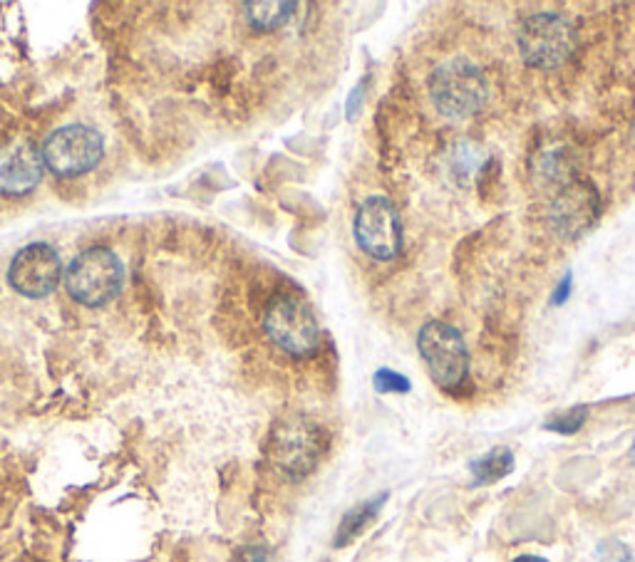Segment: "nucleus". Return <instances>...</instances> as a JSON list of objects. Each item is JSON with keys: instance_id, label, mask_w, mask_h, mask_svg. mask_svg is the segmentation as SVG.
<instances>
[{"instance_id": "obj_1", "label": "nucleus", "mask_w": 635, "mask_h": 562, "mask_svg": "<svg viewBox=\"0 0 635 562\" xmlns=\"http://www.w3.org/2000/svg\"><path fill=\"white\" fill-rule=\"evenodd\" d=\"M330 451L324 424L303 414H286L273 422L267 436V459L288 481H303L318 469Z\"/></svg>"}, {"instance_id": "obj_2", "label": "nucleus", "mask_w": 635, "mask_h": 562, "mask_svg": "<svg viewBox=\"0 0 635 562\" xmlns=\"http://www.w3.org/2000/svg\"><path fill=\"white\" fill-rule=\"evenodd\" d=\"M417 349L428 367L432 382L444 394H460L469 382V349L462 332L444 320L424 322L417 332Z\"/></svg>"}, {"instance_id": "obj_3", "label": "nucleus", "mask_w": 635, "mask_h": 562, "mask_svg": "<svg viewBox=\"0 0 635 562\" xmlns=\"http://www.w3.org/2000/svg\"><path fill=\"white\" fill-rule=\"evenodd\" d=\"M430 98L444 117L467 119L487 107L489 82L467 57H454L432 72Z\"/></svg>"}, {"instance_id": "obj_4", "label": "nucleus", "mask_w": 635, "mask_h": 562, "mask_svg": "<svg viewBox=\"0 0 635 562\" xmlns=\"http://www.w3.org/2000/svg\"><path fill=\"white\" fill-rule=\"evenodd\" d=\"M576 27L571 18L558 11H542L529 15L519 27L517 45L529 68L556 70L571 60L576 53Z\"/></svg>"}, {"instance_id": "obj_5", "label": "nucleus", "mask_w": 635, "mask_h": 562, "mask_svg": "<svg viewBox=\"0 0 635 562\" xmlns=\"http://www.w3.org/2000/svg\"><path fill=\"white\" fill-rule=\"evenodd\" d=\"M263 330L281 352L308 359L320 347V328L310 305L293 293H276L263 312Z\"/></svg>"}, {"instance_id": "obj_6", "label": "nucleus", "mask_w": 635, "mask_h": 562, "mask_svg": "<svg viewBox=\"0 0 635 562\" xmlns=\"http://www.w3.org/2000/svg\"><path fill=\"white\" fill-rule=\"evenodd\" d=\"M122 280H125L122 261L110 248L100 245L75 255L65 271V288L70 298L84 308H102L115 300L122 290Z\"/></svg>"}, {"instance_id": "obj_7", "label": "nucleus", "mask_w": 635, "mask_h": 562, "mask_svg": "<svg viewBox=\"0 0 635 562\" xmlns=\"http://www.w3.org/2000/svg\"><path fill=\"white\" fill-rule=\"evenodd\" d=\"M353 236L360 251L370 259L390 263L405 248L402 218L387 196H367L355 211Z\"/></svg>"}, {"instance_id": "obj_8", "label": "nucleus", "mask_w": 635, "mask_h": 562, "mask_svg": "<svg viewBox=\"0 0 635 562\" xmlns=\"http://www.w3.org/2000/svg\"><path fill=\"white\" fill-rule=\"evenodd\" d=\"M45 167L63 179H75L92 171L100 164L104 141L100 131L84 124H68L55 129L43 145Z\"/></svg>"}, {"instance_id": "obj_9", "label": "nucleus", "mask_w": 635, "mask_h": 562, "mask_svg": "<svg viewBox=\"0 0 635 562\" xmlns=\"http://www.w3.org/2000/svg\"><path fill=\"white\" fill-rule=\"evenodd\" d=\"M63 275L65 268L58 251L47 243H31L21 253H15L11 268H8V283L23 298L37 300L58 288Z\"/></svg>"}, {"instance_id": "obj_10", "label": "nucleus", "mask_w": 635, "mask_h": 562, "mask_svg": "<svg viewBox=\"0 0 635 562\" xmlns=\"http://www.w3.org/2000/svg\"><path fill=\"white\" fill-rule=\"evenodd\" d=\"M601 196L589 181H566L548 206V223L562 238H578L599 221Z\"/></svg>"}, {"instance_id": "obj_11", "label": "nucleus", "mask_w": 635, "mask_h": 562, "mask_svg": "<svg viewBox=\"0 0 635 562\" xmlns=\"http://www.w3.org/2000/svg\"><path fill=\"white\" fill-rule=\"evenodd\" d=\"M45 171L43 151L31 139H18L0 149V194L25 196L41 184Z\"/></svg>"}, {"instance_id": "obj_12", "label": "nucleus", "mask_w": 635, "mask_h": 562, "mask_svg": "<svg viewBox=\"0 0 635 562\" xmlns=\"http://www.w3.org/2000/svg\"><path fill=\"white\" fill-rule=\"evenodd\" d=\"M387 495L385 491L383 493H377L373 495V498H367L363 503H358V506L350 508L343 520H340V526L336 530V536H333V548L340 550V548H348V546H353V542L363 536V532L367 530L370 523H373L377 516H381V511L383 506L387 503Z\"/></svg>"}, {"instance_id": "obj_13", "label": "nucleus", "mask_w": 635, "mask_h": 562, "mask_svg": "<svg viewBox=\"0 0 635 562\" xmlns=\"http://www.w3.org/2000/svg\"><path fill=\"white\" fill-rule=\"evenodd\" d=\"M296 8L298 3H288V0H251L243 5V11L256 33H273L291 21Z\"/></svg>"}, {"instance_id": "obj_14", "label": "nucleus", "mask_w": 635, "mask_h": 562, "mask_svg": "<svg viewBox=\"0 0 635 562\" xmlns=\"http://www.w3.org/2000/svg\"><path fill=\"white\" fill-rule=\"evenodd\" d=\"M517 459L514 451L507 449V446H495V449L487 451L479 459L469 461V473H472V489H479V485H491L499 483L501 479L514 471Z\"/></svg>"}, {"instance_id": "obj_15", "label": "nucleus", "mask_w": 635, "mask_h": 562, "mask_svg": "<svg viewBox=\"0 0 635 562\" xmlns=\"http://www.w3.org/2000/svg\"><path fill=\"white\" fill-rule=\"evenodd\" d=\"M452 176L460 181V184H469V179L477 174V171L485 169V157H481V149H477L472 141H460L457 147L452 149Z\"/></svg>"}, {"instance_id": "obj_16", "label": "nucleus", "mask_w": 635, "mask_h": 562, "mask_svg": "<svg viewBox=\"0 0 635 562\" xmlns=\"http://www.w3.org/2000/svg\"><path fill=\"white\" fill-rule=\"evenodd\" d=\"M589 414H591L589 406L576 404L571 409H566V412H558L552 418H546L544 428H546V432H552V434L576 436L583 428V424L589 422Z\"/></svg>"}, {"instance_id": "obj_17", "label": "nucleus", "mask_w": 635, "mask_h": 562, "mask_svg": "<svg viewBox=\"0 0 635 562\" xmlns=\"http://www.w3.org/2000/svg\"><path fill=\"white\" fill-rule=\"evenodd\" d=\"M373 387L377 394H407L412 389V382L400 371L390 367H381L373 375Z\"/></svg>"}, {"instance_id": "obj_18", "label": "nucleus", "mask_w": 635, "mask_h": 562, "mask_svg": "<svg viewBox=\"0 0 635 562\" xmlns=\"http://www.w3.org/2000/svg\"><path fill=\"white\" fill-rule=\"evenodd\" d=\"M367 88H370V78L365 74V78H360L355 88L348 92V100H345V119L348 122H358L360 112H363V107H365Z\"/></svg>"}, {"instance_id": "obj_19", "label": "nucleus", "mask_w": 635, "mask_h": 562, "mask_svg": "<svg viewBox=\"0 0 635 562\" xmlns=\"http://www.w3.org/2000/svg\"><path fill=\"white\" fill-rule=\"evenodd\" d=\"M599 558H601V562H635V558L631 555V550L619 540L601 542Z\"/></svg>"}, {"instance_id": "obj_20", "label": "nucleus", "mask_w": 635, "mask_h": 562, "mask_svg": "<svg viewBox=\"0 0 635 562\" xmlns=\"http://www.w3.org/2000/svg\"><path fill=\"white\" fill-rule=\"evenodd\" d=\"M571 290H574V273L568 271L564 278H562V283L556 285V290H554V295H552V305L554 308H562V305H566L568 302V298H571Z\"/></svg>"}, {"instance_id": "obj_21", "label": "nucleus", "mask_w": 635, "mask_h": 562, "mask_svg": "<svg viewBox=\"0 0 635 562\" xmlns=\"http://www.w3.org/2000/svg\"><path fill=\"white\" fill-rule=\"evenodd\" d=\"M236 562H271V552L261 546H249L236 555Z\"/></svg>"}, {"instance_id": "obj_22", "label": "nucleus", "mask_w": 635, "mask_h": 562, "mask_svg": "<svg viewBox=\"0 0 635 562\" xmlns=\"http://www.w3.org/2000/svg\"><path fill=\"white\" fill-rule=\"evenodd\" d=\"M511 562H548L546 558H538V555H519L514 558Z\"/></svg>"}, {"instance_id": "obj_23", "label": "nucleus", "mask_w": 635, "mask_h": 562, "mask_svg": "<svg viewBox=\"0 0 635 562\" xmlns=\"http://www.w3.org/2000/svg\"><path fill=\"white\" fill-rule=\"evenodd\" d=\"M628 461H631V466H635V441L631 444V451H628Z\"/></svg>"}]
</instances>
